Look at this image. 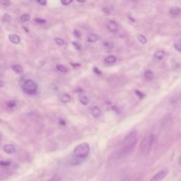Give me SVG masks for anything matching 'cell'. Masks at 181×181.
<instances>
[{"instance_id":"1f68e13d","label":"cell","mask_w":181,"mask_h":181,"mask_svg":"<svg viewBox=\"0 0 181 181\" xmlns=\"http://www.w3.org/2000/svg\"><path fill=\"white\" fill-rule=\"evenodd\" d=\"M74 36L76 37V38H79V37H80V36H81L80 33H79L78 31H74Z\"/></svg>"},{"instance_id":"e0dca14e","label":"cell","mask_w":181,"mask_h":181,"mask_svg":"<svg viewBox=\"0 0 181 181\" xmlns=\"http://www.w3.org/2000/svg\"><path fill=\"white\" fill-rule=\"evenodd\" d=\"M79 101H80L81 104L84 105H86L89 104V98H88L86 95H81V96L79 98Z\"/></svg>"},{"instance_id":"8fae6325","label":"cell","mask_w":181,"mask_h":181,"mask_svg":"<svg viewBox=\"0 0 181 181\" xmlns=\"http://www.w3.org/2000/svg\"><path fill=\"white\" fill-rule=\"evenodd\" d=\"M12 70H14L15 73L18 74H21L23 72V69L22 66L19 65H14L12 66Z\"/></svg>"},{"instance_id":"3957f363","label":"cell","mask_w":181,"mask_h":181,"mask_svg":"<svg viewBox=\"0 0 181 181\" xmlns=\"http://www.w3.org/2000/svg\"><path fill=\"white\" fill-rule=\"evenodd\" d=\"M90 151V146L89 144L82 143L76 146L74 150V154L77 158L84 159L89 155Z\"/></svg>"},{"instance_id":"484cf974","label":"cell","mask_w":181,"mask_h":181,"mask_svg":"<svg viewBox=\"0 0 181 181\" xmlns=\"http://www.w3.org/2000/svg\"><path fill=\"white\" fill-rule=\"evenodd\" d=\"M71 2H72L71 0H62V1H61V3H62L63 5H65V6L69 5L70 4H71Z\"/></svg>"},{"instance_id":"d6a6232c","label":"cell","mask_w":181,"mask_h":181,"mask_svg":"<svg viewBox=\"0 0 181 181\" xmlns=\"http://www.w3.org/2000/svg\"><path fill=\"white\" fill-rule=\"evenodd\" d=\"M59 123H60V125H66L65 121L63 120L62 119H60V120H59Z\"/></svg>"},{"instance_id":"8992f818","label":"cell","mask_w":181,"mask_h":181,"mask_svg":"<svg viewBox=\"0 0 181 181\" xmlns=\"http://www.w3.org/2000/svg\"><path fill=\"white\" fill-rule=\"evenodd\" d=\"M107 28L109 31L110 32H113V33H115L118 29V26L117 25V23L113 21H109L108 25H107Z\"/></svg>"},{"instance_id":"7402d4cb","label":"cell","mask_w":181,"mask_h":181,"mask_svg":"<svg viewBox=\"0 0 181 181\" xmlns=\"http://www.w3.org/2000/svg\"><path fill=\"white\" fill-rule=\"evenodd\" d=\"M174 47H175V48L178 50V51L181 52V40L179 41H178L176 43H175Z\"/></svg>"},{"instance_id":"7c38bea8","label":"cell","mask_w":181,"mask_h":181,"mask_svg":"<svg viewBox=\"0 0 181 181\" xmlns=\"http://www.w3.org/2000/svg\"><path fill=\"white\" fill-rule=\"evenodd\" d=\"M91 114L94 118H98V117H100V115H101L100 109L97 107V106H95V107H94L91 110Z\"/></svg>"},{"instance_id":"4fadbf2b","label":"cell","mask_w":181,"mask_h":181,"mask_svg":"<svg viewBox=\"0 0 181 181\" xmlns=\"http://www.w3.org/2000/svg\"><path fill=\"white\" fill-rule=\"evenodd\" d=\"M165 55H166V53H165L164 51H162V50L156 51L155 53H154V57L159 60L163 59V58L165 57Z\"/></svg>"},{"instance_id":"8d00e7d4","label":"cell","mask_w":181,"mask_h":181,"mask_svg":"<svg viewBox=\"0 0 181 181\" xmlns=\"http://www.w3.org/2000/svg\"><path fill=\"white\" fill-rule=\"evenodd\" d=\"M121 181H130V178H125L124 179H122Z\"/></svg>"},{"instance_id":"83f0119b","label":"cell","mask_w":181,"mask_h":181,"mask_svg":"<svg viewBox=\"0 0 181 181\" xmlns=\"http://www.w3.org/2000/svg\"><path fill=\"white\" fill-rule=\"evenodd\" d=\"M135 93H136V94H137L138 96H139L141 98H143L144 97V95L143 93L141 92L140 90H136Z\"/></svg>"},{"instance_id":"30bf717a","label":"cell","mask_w":181,"mask_h":181,"mask_svg":"<svg viewBox=\"0 0 181 181\" xmlns=\"http://www.w3.org/2000/svg\"><path fill=\"white\" fill-rule=\"evenodd\" d=\"M117 58L114 55H109L105 57L104 62L107 64H113L116 62Z\"/></svg>"},{"instance_id":"836d02e7","label":"cell","mask_w":181,"mask_h":181,"mask_svg":"<svg viewBox=\"0 0 181 181\" xmlns=\"http://www.w3.org/2000/svg\"><path fill=\"white\" fill-rule=\"evenodd\" d=\"M38 2L39 4H42V5H45L47 4V2L45 1V0H43V1H42V0H40V1H38Z\"/></svg>"},{"instance_id":"9a60e30c","label":"cell","mask_w":181,"mask_h":181,"mask_svg":"<svg viewBox=\"0 0 181 181\" xmlns=\"http://www.w3.org/2000/svg\"><path fill=\"white\" fill-rule=\"evenodd\" d=\"M144 77L147 80H152L154 78V74L152 71L146 70L144 72Z\"/></svg>"},{"instance_id":"e575fe53","label":"cell","mask_w":181,"mask_h":181,"mask_svg":"<svg viewBox=\"0 0 181 181\" xmlns=\"http://www.w3.org/2000/svg\"><path fill=\"white\" fill-rule=\"evenodd\" d=\"M103 12L105 13V14H110V11H109V9H108V8H103Z\"/></svg>"},{"instance_id":"4dcf8cb0","label":"cell","mask_w":181,"mask_h":181,"mask_svg":"<svg viewBox=\"0 0 181 181\" xmlns=\"http://www.w3.org/2000/svg\"><path fill=\"white\" fill-rule=\"evenodd\" d=\"M72 44H73L74 46L76 47V50H79L81 49V46H80V45H79V43H77V42H72Z\"/></svg>"},{"instance_id":"ac0fdd59","label":"cell","mask_w":181,"mask_h":181,"mask_svg":"<svg viewBox=\"0 0 181 181\" xmlns=\"http://www.w3.org/2000/svg\"><path fill=\"white\" fill-rule=\"evenodd\" d=\"M57 70L58 71H61V72H63V73H66L68 71V69L64 65H57Z\"/></svg>"},{"instance_id":"5b68a950","label":"cell","mask_w":181,"mask_h":181,"mask_svg":"<svg viewBox=\"0 0 181 181\" xmlns=\"http://www.w3.org/2000/svg\"><path fill=\"white\" fill-rule=\"evenodd\" d=\"M168 174H169V169L164 168V169H161V171H159L156 174L154 175V176L151 178L150 181H161Z\"/></svg>"},{"instance_id":"d6986e66","label":"cell","mask_w":181,"mask_h":181,"mask_svg":"<svg viewBox=\"0 0 181 181\" xmlns=\"http://www.w3.org/2000/svg\"><path fill=\"white\" fill-rule=\"evenodd\" d=\"M29 20H30V15L29 14H23L21 17V21L22 23H25Z\"/></svg>"},{"instance_id":"7a4b0ae2","label":"cell","mask_w":181,"mask_h":181,"mask_svg":"<svg viewBox=\"0 0 181 181\" xmlns=\"http://www.w3.org/2000/svg\"><path fill=\"white\" fill-rule=\"evenodd\" d=\"M156 135L153 134L146 135L145 137H144L139 146L141 153L142 154H147L149 152L154 144L156 142Z\"/></svg>"},{"instance_id":"2e32d148","label":"cell","mask_w":181,"mask_h":181,"mask_svg":"<svg viewBox=\"0 0 181 181\" xmlns=\"http://www.w3.org/2000/svg\"><path fill=\"white\" fill-rule=\"evenodd\" d=\"M87 41L89 42H95L98 41V36L94 33H90L87 37Z\"/></svg>"},{"instance_id":"277c9868","label":"cell","mask_w":181,"mask_h":181,"mask_svg":"<svg viewBox=\"0 0 181 181\" xmlns=\"http://www.w3.org/2000/svg\"><path fill=\"white\" fill-rule=\"evenodd\" d=\"M23 89L26 94L33 95L38 89V85L33 80H27L23 85Z\"/></svg>"},{"instance_id":"ba28073f","label":"cell","mask_w":181,"mask_h":181,"mask_svg":"<svg viewBox=\"0 0 181 181\" xmlns=\"http://www.w3.org/2000/svg\"><path fill=\"white\" fill-rule=\"evenodd\" d=\"M4 151L7 154H14L15 152L16 149H15V146L14 145L7 144L4 146Z\"/></svg>"},{"instance_id":"f546056e","label":"cell","mask_w":181,"mask_h":181,"mask_svg":"<svg viewBox=\"0 0 181 181\" xmlns=\"http://www.w3.org/2000/svg\"><path fill=\"white\" fill-rule=\"evenodd\" d=\"M35 21L38 23H46V20L45 19H42V18H36Z\"/></svg>"},{"instance_id":"cb8c5ba5","label":"cell","mask_w":181,"mask_h":181,"mask_svg":"<svg viewBox=\"0 0 181 181\" xmlns=\"http://www.w3.org/2000/svg\"><path fill=\"white\" fill-rule=\"evenodd\" d=\"M7 105L9 106V108H14V107H15L17 104H16V102L14 100H10V101H9V102H7Z\"/></svg>"},{"instance_id":"6da1fadb","label":"cell","mask_w":181,"mask_h":181,"mask_svg":"<svg viewBox=\"0 0 181 181\" xmlns=\"http://www.w3.org/2000/svg\"><path fill=\"white\" fill-rule=\"evenodd\" d=\"M138 139L137 132L136 130H132L122 143V152L124 154H128L134 149L135 145L137 144Z\"/></svg>"},{"instance_id":"74e56055","label":"cell","mask_w":181,"mask_h":181,"mask_svg":"<svg viewBox=\"0 0 181 181\" xmlns=\"http://www.w3.org/2000/svg\"><path fill=\"white\" fill-rule=\"evenodd\" d=\"M3 86H4V83L0 80V87H3Z\"/></svg>"},{"instance_id":"ffe728a7","label":"cell","mask_w":181,"mask_h":181,"mask_svg":"<svg viewBox=\"0 0 181 181\" xmlns=\"http://www.w3.org/2000/svg\"><path fill=\"white\" fill-rule=\"evenodd\" d=\"M12 21V17L9 14H4L3 16V21L5 23H10Z\"/></svg>"},{"instance_id":"44dd1931","label":"cell","mask_w":181,"mask_h":181,"mask_svg":"<svg viewBox=\"0 0 181 181\" xmlns=\"http://www.w3.org/2000/svg\"><path fill=\"white\" fill-rule=\"evenodd\" d=\"M137 39H138V41H139L142 44H146V42H147V40H146V37H144L143 35L138 36Z\"/></svg>"},{"instance_id":"9c48e42d","label":"cell","mask_w":181,"mask_h":181,"mask_svg":"<svg viewBox=\"0 0 181 181\" xmlns=\"http://www.w3.org/2000/svg\"><path fill=\"white\" fill-rule=\"evenodd\" d=\"M9 41L13 42L14 44H18L21 41L20 37L17 35H15V34H12V35H10L9 36Z\"/></svg>"},{"instance_id":"d4e9b609","label":"cell","mask_w":181,"mask_h":181,"mask_svg":"<svg viewBox=\"0 0 181 181\" xmlns=\"http://www.w3.org/2000/svg\"><path fill=\"white\" fill-rule=\"evenodd\" d=\"M60 177L59 176V175H53V176L50 178L48 181H60Z\"/></svg>"},{"instance_id":"d590c367","label":"cell","mask_w":181,"mask_h":181,"mask_svg":"<svg viewBox=\"0 0 181 181\" xmlns=\"http://www.w3.org/2000/svg\"><path fill=\"white\" fill-rule=\"evenodd\" d=\"M94 71L97 74H101V72L100 71V70H98L96 67H94Z\"/></svg>"},{"instance_id":"5bb4252c","label":"cell","mask_w":181,"mask_h":181,"mask_svg":"<svg viewBox=\"0 0 181 181\" xmlns=\"http://www.w3.org/2000/svg\"><path fill=\"white\" fill-rule=\"evenodd\" d=\"M60 100L62 101V103H65L70 102V100H71L70 95L67 94H63L60 96Z\"/></svg>"},{"instance_id":"f1b7e54d","label":"cell","mask_w":181,"mask_h":181,"mask_svg":"<svg viewBox=\"0 0 181 181\" xmlns=\"http://www.w3.org/2000/svg\"><path fill=\"white\" fill-rule=\"evenodd\" d=\"M9 164H10V162L9 161H0V165L2 166H9Z\"/></svg>"},{"instance_id":"603a6c76","label":"cell","mask_w":181,"mask_h":181,"mask_svg":"<svg viewBox=\"0 0 181 181\" xmlns=\"http://www.w3.org/2000/svg\"><path fill=\"white\" fill-rule=\"evenodd\" d=\"M55 42L57 43L58 45H63L64 43H65V42H64V40L62 39V38H56L55 39Z\"/></svg>"},{"instance_id":"4316f807","label":"cell","mask_w":181,"mask_h":181,"mask_svg":"<svg viewBox=\"0 0 181 181\" xmlns=\"http://www.w3.org/2000/svg\"><path fill=\"white\" fill-rule=\"evenodd\" d=\"M0 3L3 4L4 6H9L11 4V2L9 1H6V0H1V1H0Z\"/></svg>"},{"instance_id":"52a82bcc","label":"cell","mask_w":181,"mask_h":181,"mask_svg":"<svg viewBox=\"0 0 181 181\" xmlns=\"http://www.w3.org/2000/svg\"><path fill=\"white\" fill-rule=\"evenodd\" d=\"M170 14H171L173 17H177L181 14V9L180 8L175 7H172L171 9L169 11Z\"/></svg>"},{"instance_id":"f35d334b","label":"cell","mask_w":181,"mask_h":181,"mask_svg":"<svg viewBox=\"0 0 181 181\" xmlns=\"http://www.w3.org/2000/svg\"><path fill=\"white\" fill-rule=\"evenodd\" d=\"M0 140H1V136H0Z\"/></svg>"}]
</instances>
